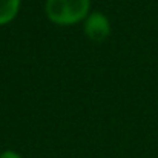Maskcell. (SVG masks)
<instances>
[{"instance_id":"cell-1","label":"cell","mask_w":158,"mask_h":158,"mask_svg":"<svg viewBox=\"0 0 158 158\" xmlns=\"http://www.w3.org/2000/svg\"><path fill=\"white\" fill-rule=\"evenodd\" d=\"M91 0H46L48 19L60 26L75 25L89 15Z\"/></svg>"},{"instance_id":"cell-2","label":"cell","mask_w":158,"mask_h":158,"mask_svg":"<svg viewBox=\"0 0 158 158\" xmlns=\"http://www.w3.org/2000/svg\"><path fill=\"white\" fill-rule=\"evenodd\" d=\"M85 34L92 42H103L110 34V22L103 12H91L85 19Z\"/></svg>"},{"instance_id":"cell-3","label":"cell","mask_w":158,"mask_h":158,"mask_svg":"<svg viewBox=\"0 0 158 158\" xmlns=\"http://www.w3.org/2000/svg\"><path fill=\"white\" fill-rule=\"evenodd\" d=\"M20 9V0H0V25L12 22Z\"/></svg>"},{"instance_id":"cell-4","label":"cell","mask_w":158,"mask_h":158,"mask_svg":"<svg viewBox=\"0 0 158 158\" xmlns=\"http://www.w3.org/2000/svg\"><path fill=\"white\" fill-rule=\"evenodd\" d=\"M0 158H22V157L17 152H14V151H5V152L0 154Z\"/></svg>"}]
</instances>
